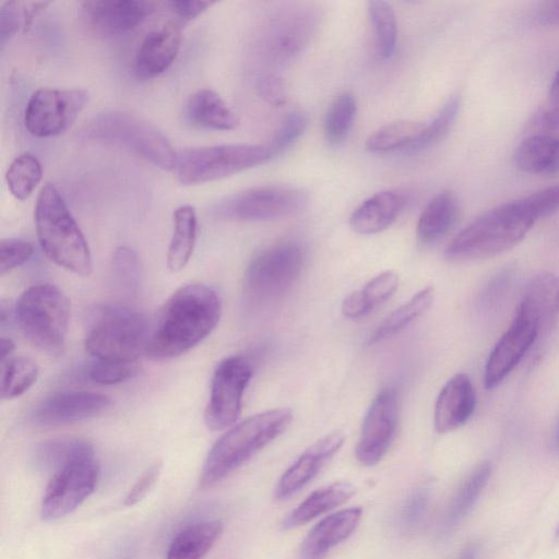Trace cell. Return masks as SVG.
I'll use <instances>...</instances> for the list:
<instances>
[{
    "mask_svg": "<svg viewBox=\"0 0 559 559\" xmlns=\"http://www.w3.org/2000/svg\"><path fill=\"white\" fill-rule=\"evenodd\" d=\"M221 313V299L212 287L202 283L179 287L160 309L145 355L162 361L189 352L212 333Z\"/></svg>",
    "mask_w": 559,
    "mask_h": 559,
    "instance_id": "6da1fadb",
    "label": "cell"
},
{
    "mask_svg": "<svg viewBox=\"0 0 559 559\" xmlns=\"http://www.w3.org/2000/svg\"><path fill=\"white\" fill-rule=\"evenodd\" d=\"M538 221L526 197L502 203L475 218L449 242L445 259L491 258L520 243Z\"/></svg>",
    "mask_w": 559,
    "mask_h": 559,
    "instance_id": "7a4b0ae2",
    "label": "cell"
},
{
    "mask_svg": "<svg viewBox=\"0 0 559 559\" xmlns=\"http://www.w3.org/2000/svg\"><path fill=\"white\" fill-rule=\"evenodd\" d=\"M292 420V411L281 407L252 415L233 426L209 451L200 477V487H212L227 477L281 436Z\"/></svg>",
    "mask_w": 559,
    "mask_h": 559,
    "instance_id": "3957f363",
    "label": "cell"
},
{
    "mask_svg": "<svg viewBox=\"0 0 559 559\" xmlns=\"http://www.w3.org/2000/svg\"><path fill=\"white\" fill-rule=\"evenodd\" d=\"M35 226L43 252L57 265L78 275L93 267L87 241L55 185L47 182L35 205Z\"/></svg>",
    "mask_w": 559,
    "mask_h": 559,
    "instance_id": "277c9868",
    "label": "cell"
},
{
    "mask_svg": "<svg viewBox=\"0 0 559 559\" xmlns=\"http://www.w3.org/2000/svg\"><path fill=\"white\" fill-rule=\"evenodd\" d=\"M150 334L151 328L140 311L110 305L92 318L84 345L97 360L135 364L146 352Z\"/></svg>",
    "mask_w": 559,
    "mask_h": 559,
    "instance_id": "5b68a950",
    "label": "cell"
},
{
    "mask_svg": "<svg viewBox=\"0 0 559 559\" xmlns=\"http://www.w3.org/2000/svg\"><path fill=\"white\" fill-rule=\"evenodd\" d=\"M84 139L118 145L163 170H174L177 155L167 136L133 114L108 110L92 117L82 128Z\"/></svg>",
    "mask_w": 559,
    "mask_h": 559,
    "instance_id": "8992f818",
    "label": "cell"
},
{
    "mask_svg": "<svg viewBox=\"0 0 559 559\" xmlns=\"http://www.w3.org/2000/svg\"><path fill=\"white\" fill-rule=\"evenodd\" d=\"M71 307L52 284L25 289L14 305V321L27 341L40 352L58 356L66 346Z\"/></svg>",
    "mask_w": 559,
    "mask_h": 559,
    "instance_id": "52a82bcc",
    "label": "cell"
},
{
    "mask_svg": "<svg viewBox=\"0 0 559 559\" xmlns=\"http://www.w3.org/2000/svg\"><path fill=\"white\" fill-rule=\"evenodd\" d=\"M305 260L302 247L294 241L280 242L257 253L243 277L246 301L262 307L282 298L300 277Z\"/></svg>",
    "mask_w": 559,
    "mask_h": 559,
    "instance_id": "ba28073f",
    "label": "cell"
},
{
    "mask_svg": "<svg viewBox=\"0 0 559 559\" xmlns=\"http://www.w3.org/2000/svg\"><path fill=\"white\" fill-rule=\"evenodd\" d=\"M272 157L267 146L258 144L193 147L178 153L174 170L182 185H200L260 166Z\"/></svg>",
    "mask_w": 559,
    "mask_h": 559,
    "instance_id": "9c48e42d",
    "label": "cell"
},
{
    "mask_svg": "<svg viewBox=\"0 0 559 559\" xmlns=\"http://www.w3.org/2000/svg\"><path fill=\"white\" fill-rule=\"evenodd\" d=\"M98 476L94 448L83 440L75 453L52 473L40 502L41 519L55 521L72 513L94 492Z\"/></svg>",
    "mask_w": 559,
    "mask_h": 559,
    "instance_id": "30bf717a",
    "label": "cell"
},
{
    "mask_svg": "<svg viewBox=\"0 0 559 559\" xmlns=\"http://www.w3.org/2000/svg\"><path fill=\"white\" fill-rule=\"evenodd\" d=\"M308 204V194L290 186H261L250 188L216 202L211 210L214 217L236 222H264L298 213Z\"/></svg>",
    "mask_w": 559,
    "mask_h": 559,
    "instance_id": "8fae6325",
    "label": "cell"
},
{
    "mask_svg": "<svg viewBox=\"0 0 559 559\" xmlns=\"http://www.w3.org/2000/svg\"><path fill=\"white\" fill-rule=\"evenodd\" d=\"M88 99L83 88H38L26 104L25 127L37 138L59 135L74 123Z\"/></svg>",
    "mask_w": 559,
    "mask_h": 559,
    "instance_id": "7c38bea8",
    "label": "cell"
},
{
    "mask_svg": "<svg viewBox=\"0 0 559 559\" xmlns=\"http://www.w3.org/2000/svg\"><path fill=\"white\" fill-rule=\"evenodd\" d=\"M252 374V365L243 356H229L218 362L204 413L205 425L210 430L221 431L236 423Z\"/></svg>",
    "mask_w": 559,
    "mask_h": 559,
    "instance_id": "4fadbf2b",
    "label": "cell"
},
{
    "mask_svg": "<svg viewBox=\"0 0 559 559\" xmlns=\"http://www.w3.org/2000/svg\"><path fill=\"white\" fill-rule=\"evenodd\" d=\"M399 404L393 390H382L370 404L356 447L357 460L376 465L388 452L397 427Z\"/></svg>",
    "mask_w": 559,
    "mask_h": 559,
    "instance_id": "5bb4252c",
    "label": "cell"
},
{
    "mask_svg": "<svg viewBox=\"0 0 559 559\" xmlns=\"http://www.w3.org/2000/svg\"><path fill=\"white\" fill-rule=\"evenodd\" d=\"M110 404V399L99 392L85 390L61 391L40 401L32 416L34 421L39 425H67L98 416Z\"/></svg>",
    "mask_w": 559,
    "mask_h": 559,
    "instance_id": "9a60e30c",
    "label": "cell"
},
{
    "mask_svg": "<svg viewBox=\"0 0 559 559\" xmlns=\"http://www.w3.org/2000/svg\"><path fill=\"white\" fill-rule=\"evenodd\" d=\"M537 325L525 317H515L490 352L485 366V385L492 389L520 362L539 336Z\"/></svg>",
    "mask_w": 559,
    "mask_h": 559,
    "instance_id": "2e32d148",
    "label": "cell"
},
{
    "mask_svg": "<svg viewBox=\"0 0 559 559\" xmlns=\"http://www.w3.org/2000/svg\"><path fill=\"white\" fill-rule=\"evenodd\" d=\"M156 3L143 0H91L82 2L84 17L97 33L116 36L140 25Z\"/></svg>",
    "mask_w": 559,
    "mask_h": 559,
    "instance_id": "e0dca14e",
    "label": "cell"
},
{
    "mask_svg": "<svg viewBox=\"0 0 559 559\" xmlns=\"http://www.w3.org/2000/svg\"><path fill=\"white\" fill-rule=\"evenodd\" d=\"M345 441L340 431L330 432L305 450L284 472L275 488V498L287 499L310 483L335 455Z\"/></svg>",
    "mask_w": 559,
    "mask_h": 559,
    "instance_id": "ac0fdd59",
    "label": "cell"
},
{
    "mask_svg": "<svg viewBox=\"0 0 559 559\" xmlns=\"http://www.w3.org/2000/svg\"><path fill=\"white\" fill-rule=\"evenodd\" d=\"M181 40V27L177 22H168L147 33L135 53L136 75L151 79L165 72L176 59Z\"/></svg>",
    "mask_w": 559,
    "mask_h": 559,
    "instance_id": "d6986e66",
    "label": "cell"
},
{
    "mask_svg": "<svg viewBox=\"0 0 559 559\" xmlns=\"http://www.w3.org/2000/svg\"><path fill=\"white\" fill-rule=\"evenodd\" d=\"M516 313L534 322L539 334L555 326L559 317V276L543 271L527 283Z\"/></svg>",
    "mask_w": 559,
    "mask_h": 559,
    "instance_id": "ffe728a7",
    "label": "cell"
},
{
    "mask_svg": "<svg viewBox=\"0 0 559 559\" xmlns=\"http://www.w3.org/2000/svg\"><path fill=\"white\" fill-rule=\"evenodd\" d=\"M476 395L466 373H456L441 389L435 405L433 425L445 433L463 426L473 415Z\"/></svg>",
    "mask_w": 559,
    "mask_h": 559,
    "instance_id": "44dd1931",
    "label": "cell"
},
{
    "mask_svg": "<svg viewBox=\"0 0 559 559\" xmlns=\"http://www.w3.org/2000/svg\"><path fill=\"white\" fill-rule=\"evenodd\" d=\"M361 514V508L355 507L325 516L307 534L298 559H323L332 547L352 535Z\"/></svg>",
    "mask_w": 559,
    "mask_h": 559,
    "instance_id": "7402d4cb",
    "label": "cell"
},
{
    "mask_svg": "<svg viewBox=\"0 0 559 559\" xmlns=\"http://www.w3.org/2000/svg\"><path fill=\"white\" fill-rule=\"evenodd\" d=\"M405 198L395 190H383L366 199L352 213L350 228L360 235L378 234L391 226L403 210Z\"/></svg>",
    "mask_w": 559,
    "mask_h": 559,
    "instance_id": "603a6c76",
    "label": "cell"
},
{
    "mask_svg": "<svg viewBox=\"0 0 559 559\" xmlns=\"http://www.w3.org/2000/svg\"><path fill=\"white\" fill-rule=\"evenodd\" d=\"M186 116L193 126L209 130L228 131L238 124L236 112L210 88H200L189 97Z\"/></svg>",
    "mask_w": 559,
    "mask_h": 559,
    "instance_id": "cb8c5ba5",
    "label": "cell"
},
{
    "mask_svg": "<svg viewBox=\"0 0 559 559\" xmlns=\"http://www.w3.org/2000/svg\"><path fill=\"white\" fill-rule=\"evenodd\" d=\"M513 160L514 165L525 173H559V136L542 133L527 136L518 145Z\"/></svg>",
    "mask_w": 559,
    "mask_h": 559,
    "instance_id": "d4e9b609",
    "label": "cell"
},
{
    "mask_svg": "<svg viewBox=\"0 0 559 559\" xmlns=\"http://www.w3.org/2000/svg\"><path fill=\"white\" fill-rule=\"evenodd\" d=\"M223 532L219 520H205L187 525L171 539L166 559H202Z\"/></svg>",
    "mask_w": 559,
    "mask_h": 559,
    "instance_id": "484cf974",
    "label": "cell"
},
{
    "mask_svg": "<svg viewBox=\"0 0 559 559\" xmlns=\"http://www.w3.org/2000/svg\"><path fill=\"white\" fill-rule=\"evenodd\" d=\"M355 493L347 481H337L311 492L283 521V528L290 530L304 525L321 514L345 503Z\"/></svg>",
    "mask_w": 559,
    "mask_h": 559,
    "instance_id": "4316f807",
    "label": "cell"
},
{
    "mask_svg": "<svg viewBox=\"0 0 559 559\" xmlns=\"http://www.w3.org/2000/svg\"><path fill=\"white\" fill-rule=\"evenodd\" d=\"M459 215V202L451 191H442L430 200L417 223V237L426 245L445 236Z\"/></svg>",
    "mask_w": 559,
    "mask_h": 559,
    "instance_id": "83f0119b",
    "label": "cell"
},
{
    "mask_svg": "<svg viewBox=\"0 0 559 559\" xmlns=\"http://www.w3.org/2000/svg\"><path fill=\"white\" fill-rule=\"evenodd\" d=\"M399 276L385 271L349 294L342 302V313L348 319L364 318L385 302L397 289Z\"/></svg>",
    "mask_w": 559,
    "mask_h": 559,
    "instance_id": "f1b7e54d",
    "label": "cell"
},
{
    "mask_svg": "<svg viewBox=\"0 0 559 559\" xmlns=\"http://www.w3.org/2000/svg\"><path fill=\"white\" fill-rule=\"evenodd\" d=\"M198 219L192 205L178 206L174 212V228L167 251V266L176 273L189 262L197 240Z\"/></svg>",
    "mask_w": 559,
    "mask_h": 559,
    "instance_id": "f546056e",
    "label": "cell"
},
{
    "mask_svg": "<svg viewBox=\"0 0 559 559\" xmlns=\"http://www.w3.org/2000/svg\"><path fill=\"white\" fill-rule=\"evenodd\" d=\"M433 298L435 292L431 286L417 292L377 326L369 337V344L381 342L405 330L431 307Z\"/></svg>",
    "mask_w": 559,
    "mask_h": 559,
    "instance_id": "4dcf8cb0",
    "label": "cell"
},
{
    "mask_svg": "<svg viewBox=\"0 0 559 559\" xmlns=\"http://www.w3.org/2000/svg\"><path fill=\"white\" fill-rule=\"evenodd\" d=\"M425 122L399 120L385 124L373 132L366 141V148L371 153L383 154L401 152L407 154L417 142Z\"/></svg>",
    "mask_w": 559,
    "mask_h": 559,
    "instance_id": "1f68e13d",
    "label": "cell"
},
{
    "mask_svg": "<svg viewBox=\"0 0 559 559\" xmlns=\"http://www.w3.org/2000/svg\"><path fill=\"white\" fill-rule=\"evenodd\" d=\"M490 474V463L484 462L461 484L445 512L443 530H451L471 512L487 485Z\"/></svg>",
    "mask_w": 559,
    "mask_h": 559,
    "instance_id": "d6a6232c",
    "label": "cell"
},
{
    "mask_svg": "<svg viewBox=\"0 0 559 559\" xmlns=\"http://www.w3.org/2000/svg\"><path fill=\"white\" fill-rule=\"evenodd\" d=\"M368 13L372 25L376 50L381 59H390L397 41V23L392 4L383 0L368 2Z\"/></svg>",
    "mask_w": 559,
    "mask_h": 559,
    "instance_id": "836d02e7",
    "label": "cell"
},
{
    "mask_svg": "<svg viewBox=\"0 0 559 559\" xmlns=\"http://www.w3.org/2000/svg\"><path fill=\"white\" fill-rule=\"evenodd\" d=\"M38 367L25 356L11 357L1 362V397L12 400L24 394L36 382Z\"/></svg>",
    "mask_w": 559,
    "mask_h": 559,
    "instance_id": "e575fe53",
    "label": "cell"
},
{
    "mask_svg": "<svg viewBox=\"0 0 559 559\" xmlns=\"http://www.w3.org/2000/svg\"><path fill=\"white\" fill-rule=\"evenodd\" d=\"M43 178L41 164L31 153L19 155L7 169L5 181L9 191L17 200L27 199Z\"/></svg>",
    "mask_w": 559,
    "mask_h": 559,
    "instance_id": "d590c367",
    "label": "cell"
},
{
    "mask_svg": "<svg viewBox=\"0 0 559 559\" xmlns=\"http://www.w3.org/2000/svg\"><path fill=\"white\" fill-rule=\"evenodd\" d=\"M50 2L7 1L0 7V47L3 49L20 31L26 32L34 17L45 10Z\"/></svg>",
    "mask_w": 559,
    "mask_h": 559,
    "instance_id": "8d00e7d4",
    "label": "cell"
},
{
    "mask_svg": "<svg viewBox=\"0 0 559 559\" xmlns=\"http://www.w3.org/2000/svg\"><path fill=\"white\" fill-rule=\"evenodd\" d=\"M357 111L353 94H340L331 106L324 120V135L330 145L338 146L345 142L352 130Z\"/></svg>",
    "mask_w": 559,
    "mask_h": 559,
    "instance_id": "74e56055",
    "label": "cell"
},
{
    "mask_svg": "<svg viewBox=\"0 0 559 559\" xmlns=\"http://www.w3.org/2000/svg\"><path fill=\"white\" fill-rule=\"evenodd\" d=\"M461 106V97L452 95L442 105L437 115L425 122L417 142L409 148L407 154H414L426 150L442 140L453 126Z\"/></svg>",
    "mask_w": 559,
    "mask_h": 559,
    "instance_id": "f35d334b",
    "label": "cell"
},
{
    "mask_svg": "<svg viewBox=\"0 0 559 559\" xmlns=\"http://www.w3.org/2000/svg\"><path fill=\"white\" fill-rule=\"evenodd\" d=\"M114 286L123 295L136 294L139 287V260L135 251L127 246L118 247L110 261Z\"/></svg>",
    "mask_w": 559,
    "mask_h": 559,
    "instance_id": "ab89813d",
    "label": "cell"
},
{
    "mask_svg": "<svg viewBox=\"0 0 559 559\" xmlns=\"http://www.w3.org/2000/svg\"><path fill=\"white\" fill-rule=\"evenodd\" d=\"M308 124V117L300 110L287 114L276 130L270 145L273 156L288 150L302 135Z\"/></svg>",
    "mask_w": 559,
    "mask_h": 559,
    "instance_id": "60d3db41",
    "label": "cell"
},
{
    "mask_svg": "<svg viewBox=\"0 0 559 559\" xmlns=\"http://www.w3.org/2000/svg\"><path fill=\"white\" fill-rule=\"evenodd\" d=\"M82 441V439H61L43 443L35 454L37 465L53 473L75 453Z\"/></svg>",
    "mask_w": 559,
    "mask_h": 559,
    "instance_id": "b9f144b4",
    "label": "cell"
},
{
    "mask_svg": "<svg viewBox=\"0 0 559 559\" xmlns=\"http://www.w3.org/2000/svg\"><path fill=\"white\" fill-rule=\"evenodd\" d=\"M138 372L135 364L95 360L87 370L88 378L98 384L111 385L124 382Z\"/></svg>",
    "mask_w": 559,
    "mask_h": 559,
    "instance_id": "7bdbcfd3",
    "label": "cell"
},
{
    "mask_svg": "<svg viewBox=\"0 0 559 559\" xmlns=\"http://www.w3.org/2000/svg\"><path fill=\"white\" fill-rule=\"evenodd\" d=\"M33 254V246L23 239L7 238L0 242V274L24 264Z\"/></svg>",
    "mask_w": 559,
    "mask_h": 559,
    "instance_id": "ee69618b",
    "label": "cell"
},
{
    "mask_svg": "<svg viewBox=\"0 0 559 559\" xmlns=\"http://www.w3.org/2000/svg\"><path fill=\"white\" fill-rule=\"evenodd\" d=\"M430 501L429 487L416 489L405 501L400 513V525L405 531L414 530L421 522Z\"/></svg>",
    "mask_w": 559,
    "mask_h": 559,
    "instance_id": "f6af8a7d",
    "label": "cell"
},
{
    "mask_svg": "<svg viewBox=\"0 0 559 559\" xmlns=\"http://www.w3.org/2000/svg\"><path fill=\"white\" fill-rule=\"evenodd\" d=\"M163 469V462L155 461L140 475L124 497L123 504L132 507L142 501L155 486Z\"/></svg>",
    "mask_w": 559,
    "mask_h": 559,
    "instance_id": "bcb514c9",
    "label": "cell"
},
{
    "mask_svg": "<svg viewBox=\"0 0 559 559\" xmlns=\"http://www.w3.org/2000/svg\"><path fill=\"white\" fill-rule=\"evenodd\" d=\"M535 124L546 130L559 129V69L550 84L548 102L535 117Z\"/></svg>",
    "mask_w": 559,
    "mask_h": 559,
    "instance_id": "7dc6e473",
    "label": "cell"
},
{
    "mask_svg": "<svg viewBox=\"0 0 559 559\" xmlns=\"http://www.w3.org/2000/svg\"><path fill=\"white\" fill-rule=\"evenodd\" d=\"M526 198L538 219L549 216L559 210V185L544 188Z\"/></svg>",
    "mask_w": 559,
    "mask_h": 559,
    "instance_id": "c3c4849f",
    "label": "cell"
},
{
    "mask_svg": "<svg viewBox=\"0 0 559 559\" xmlns=\"http://www.w3.org/2000/svg\"><path fill=\"white\" fill-rule=\"evenodd\" d=\"M214 1L179 0L168 2L171 11L182 21H190L206 11Z\"/></svg>",
    "mask_w": 559,
    "mask_h": 559,
    "instance_id": "681fc988",
    "label": "cell"
},
{
    "mask_svg": "<svg viewBox=\"0 0 559 559\" xmlns=\"http://www.w3.org/2000/svg\"><path fill=\"white\" fill-rule=\"evenodd\" d=\"M262 96L273 106H281L285 103L286 93L280 76L270 74L260 83Z\"/></svg>",
    "mask_w": 559,
    "mask_h": 559,
    "instance_id": "f907efd6",
    "label": "cell"
},
{
    "mask_svg": "<svg viewBox=\"0 0 559 559\" xmlns=\"http://www.w3.org/2000/svg\"><path fill=\"white\" fill-rule=\"evenodd\" d=\"M509 283V273L504 272L499 274V276L495 277L491 283L486 287L485 292L481 296V302L489 307L490 305L497 302L500 297L503 295Z\"/></svg>",
    "mask_w": 559,
    "mask_h": 559,
    "instance_id": "816d5d0a",
    "label": "cell"
},
{
    "mask_svg": "<svg viewBox=\"0 0 559 559\" xmlns=\"http://www.w3.org/2000/svg\"><path fill=\"white\" fill-rule=\"evenodd\" d=\"M537 16L543 24L559 25V0L543 2Z\"/></svg>",
    "mask_w": 559,
    "mask_h": 559,
    "instance_id": "f5cc1de1",
    "label": "cell"
},
{
    "mask_svg": "<svg viewBox=\"0 0 559 559\" xmlns=\"http://www.w3.org/2000/svg\"><path fill=\"white\" fill-rule=\"evenodd\" d=\"M14 320V306L10 302L2 300L0 305V324L2 328L11 320Z\"/></svg>",
    "mask_w": 559,
    "mask_h": 559,
    "instance_id": "db71d44e",
    "label": "cell"
},
{
    "mask_svg": "<svg viewBox=\"0 0 559 559\" xmlns=\"http://www.w3.org/2000/svg\"><path fill=\"white\" fill-rule=\"evenodd\" d=\"M14 343L9 337H1L0 340V356H1V362L5 361L7 359L11 358V354L14 350Z\"/></svg>",
    "mask_w": 559,
    "mask_h": 559,
    "instance_id": "11a10c76",
    "label": "cell"
},
{
    "mask_svg": "<svg viewBox=\"0 0 559 559\" xmlns=\"http://www.w3.org/2000/svg\"><path fill=\"white\" fill-rule=\"evenodd\" d=\"M477 554V548L474 545L465 548L456 559H475Z\"/></svg>",
    "mask_w": 559,
    "mask_h": 559,
    "instance_id": "9f6ffc18",
    "label": "cell"
},
{
    "mask_svg": "<svg viewBox=\"0 0 559 559\" xmlns=\"http://www.w3.org/2000/svg\"><path fill=\"white\" fill-rule=\"evenodd\" d=\"M554 448L557 452H559V418L556 424L555 432H554Z\"/></svg>",
    "mask_w": 559,
    "mask_h": 559,
    "instance_id": "6f0895ef",
    "label": "cell"
},
{
    "mask_svg": "<svg viewBox=\"0 0 559 559\" xmlns=\"http://www.w3.org/2000/svg\"><path fill=\"white\" fill-rule=\"evenodd\" d=\"M556 536H557V538H559V524H558V527H557V531H556Z\"/></svg>",
    "mask_w": 559,
    "mask_h": 559,
    "instance_id": "680465c9",
    "label": "cell"
}]
</instances>
